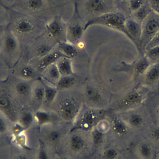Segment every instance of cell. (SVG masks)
<instances>
[{
  "instance_id": "1",
  "label": "cell",
  "mask_w": 159,
  "mask_h": 159,
  "mask_svg": "<svg viewBox=\"0 0 159 159\" xmlns=\"http://www.w3.org/2000/svg\"><path fill=\"white\" fill-rule=\"evenodd\" d=\"M150 90L141 84L135 86L127 91L116 94L111 101L112 112L119 113L134 109L145 104L149 98Z\"/></svg>"
},
{
  "instance_id": "2",
  "label": "cell",
  "mask_w": 159,
  "mask_h": 159,
  "mask_svg": "<svg viewBox=\"0 0 159 159\" xmlns=\"http://www.w3.org/2000/svg\"><path fill=\"white\" fill-rule=\"evenodd\" d=\"M109 114L110 129L108 133H110L112 139L111 143L124 150H130V147L137 135L117 113L111 111Z\"/></svg>"
},
{
  "instance_id": "3",
  "label": "cell",
  "mask_w": 159,
  "mask_h": 159,
  "mask_svg": "<svg viewBox=\"0 0 159 159\" xmlns=\"http://www.w3.org/2000/svg\"><path fill=\"white\" fill-rule=\"evenodd\" d=\"M117 114L137 136L143 135L154 123L145 104L139 107Z\"/></svg>"
},
{
  "instance_id": "4",
  "label": "cell",
  "mask_w": 159,
  "mask_h": 159,
  "mask_svg": "<svg viewBox=\"0 0 159 159\" xmlns=\"http://www.w3.org/2000/svg\"><path fill=\"white\" fill-rule=\"evenodd\" d=\"M126 18L124 14L120 12L112 11L90 19L84 25V30L85 31L91 25H101L120 31L125 34L124 23Z\"/></svg>"
},
{
  "instance_id": "5",
  "label": "cell",
  "mask_w": 159,
  "mask_h": 159,
  "mask_svg": "<svg viewBox=\"0 0 159 159\" xmlns=\"http://www.w3.org/2000/svg\"><path fill=\"white\" fill-rule=\"evenodd\" d=\"M141 48L145 47L159 30V14L152 11L141 23Z\"/></svg>"
},
{
  "instance_id": "6",
  "label": "cell",
  "mask_w": 159,
  "mask_h": 159,
  "mask_svg": "<svg viewBox=\"0 0 159 159\" xmlns=\"http://www.w3.org/2000/svg\"><path fill=\"white\" fill-rule=\"evenodd\" d=\"M104 114H105V111L101 109H88L86 111L71 131L78 129L86 131H91L96 127L99 122L103 119Z\"/></svg>"
},
{
  "instance_id": "7",
  "label": "cell",
  "mask_w": 159,
  "mask_h": 159,
  "mask_svg": "<svg viewBox=\"0 0 159 159\" xmlns=\"http://www.w3.org/2000/svg\"><path fill=\"white\" fill-rule=\"evenodd\" d=\"M130 150L140 159H155V148L142 135H138L136 137Z\"/></svg>"
},
{
  "instance_id": "8",
  "label": "cell",
  "mask_w": 159,
  "mask_h": 159,
  "mask_svg": "<svg viewBox=\"0 0 159 159\" xmlns=\"http://www.w3.org/2000/svg\"><path fill=\"white\" fill-rule=\"evenodd\" d=\"M84 9L92 18L96 17L116 11L115 0H86Z\"/></svg>"
},
{
  "instance_id": "9",
  "label": "cell",
  "mask_w": 159,
  "mask_h": 159,
  "mask_svg": "<svg viewBox=\"0 0 159 159\" xmlns=\"http://www.w3.org/2000/svg\"><path fill=\"white\" fill-rule=\"evenodd\" d=\"M84 94L89 103L98 109L105 110L104 107L107 105L106 104V102L110 105V101L105 99L101 90L92 84H89L86 86Z\"/></svg>"
},
{
  "instance_id": "10",
  "label": "cell",
  "mask_w": 159,
  "mask_h": 159,
  "mask_svg": "<svg viewBox=\"0 0 159 159\" xmlns=\"http://www.w3.org/2000/svg\"><path fill=\"white\" fill-rule=\"evenodd\" d=\"M151 64L150 60L143 55L137 58L132 63L125 65L126 70L134 81L140 83L141 78Z\"/></svg>"
},
{
  "instance_id": "11",
  "label": "cell",
  "mask_w": 159,
  "mask_h": 159,
  "mask_svg": "<svg viewBox=\"0 0 159 159\" xmlns=\"http://www.w3.org/2000/svg\"><path fill=\"white\" fill-rule=\"evenodd\" d=\"M140 84L150 91L159 85V62L150 65L141 78Z\"/></svg>"
},
{
  "instance_id": "12",
  "label": "cell",
  "mask_w": 159,
  "mask_h": 159,
  "mask_svg": "<svg viewBox=\"0 0 159 159\" xmlns=\"http://www.w3.org/2000/svg\"><path fill=\"white\" fill-rule=\"evenodd\" d=\"M45 29L48 36L52 39L59 42H63V38L66 39V27L60 17L53 18L45 25Z\"/></svg>"
},
{
  "instance_id": "13",
  "label": "cell",
  "mask_w": 159,
  "mask_h": 159,
  "mask_svg": "<svg viewBox=\"0 0 159 159\" xmlns=\"http://www.w3.org/2000/svg\"><path fill=\"white\" fill-rule=\"evenodd\" d=\"M125 35L135 44L138 48L141 49V23L130 17H127L124 23Z\"/></svg>"
},
{
  "instance_id": "14",
  "label": "cell",
  "mask_w": 159,
  "mask_h": 159,
  "mask_svg": "<svg viewBox=\"0 0 159 159\" xmlns=\"http://www.w3.org/2000/svg\"><path fill=\"white\" fill-rule=\"evenodd\" d=\"M84 32V25L77 20H71L66 27V40L74 45L77 44L81 41Z\"/></svg>"
},
{
  "instance_id": "15",
  "label": "cell",
  "mask_w": 159,
  "mask_h": 159,
  "mask_svg": "<svg viewBox=\"0 0 159 159\" xmlns=\"http://www.w3.org/2000/svg\"><path fill=\"white\" fill-rule=\"evenodd\" d=\"M78 105L72 98L62 101L60 105V113L66 121H70L75 118L78 111Z\"/></svg>"
},
{
  "instance_id": "16",
  "label": "cell",
  "mask_w": 159,
  "mask_h": 159,
  "mask_svg": "<svg viewBox=\"0 0 159 159\" xmlns=\"http://www.w3.org/2000/svg\"><path fill=\"white\" fill-rule=\"evenodd\" d=\"M129 152L110 143L102 150L101 159H126Z\"/></svg>"
},
{
  "instance_id": "17",
  "label": "cell",
  "mask_w": 159,
  "mask_h": 159,
  "mask_svg": "<svg viewBox=\"0 0 159 159\" xmlns=\"http://www.w3.org/2000/svg\"><path fill=\"white\" fill-rule=\"evenodd\" d=\"M35 29L32 21L27 18H20L16 21L13 25L14 30L18 34L25 35L31 34Z\"/></svg>"
},
{
  "instance_id": "18",
  "label": "cell",
  "mask_w": 159,
  "mask_h": 159,
  "mask_svg": "<svg viewBox=\"0 0 159 159\" xmlns=\"http://www.w3.org/2000/svg\"><path fill=\"white\" fill-rule=\"evenodd\" d=\"M145 104L151 113L154 122L159 124V90L148 98Z\"/></svg>"
},
{
  "instance_id": "19",
  "label": "cell",
  "mask_w": 159,
  "mask_h": 159,
  "mask_svg": "<svg viewBox=\"0 0 159 159\" xmlns=\"http://www.w3.org/2000/svg\"><path fill=\"white\" fill-rule=\"evenodd\" d=\"M63 57L65 56L60 50L52 51V52L41 58L38 65V69L40 71L47 69L48 66L54 63H56L58 59Z\"/></svg>"
},
{
  "instance_id": "20",
  "label": "cell",
  "mask_w": 159,
  "mask_h": 159,
  "mask_svg": "<svg viewBox=\"0 0 159 159\" xmlns=\"http://www.w3.org/2000/svg\"><path fill=\"white\" fill-rule=\"evenodd\" d=\"M142 136L146 138L155 149L158 148L159 147V124L154 122Z\"/></svg>"
},
{
  "instance_id": "21",
  "label": "cell",
  "mask_w": 159,
  "mask_h": 159,
  "mask_svg": "<svg viewBox=\"0 0 159 159\" xmlns=\"http://www.w3.org/2000/svg\"><path fill=\"white\" fill-rule=\"evenodd\" d=\"M56 63L62 76L73 75L74 74L73 69V63L70 58L63 57L58 59Z\"/></svg>"
},
{
  "instance_id": "22",
  "label": "cell",
  "mask_w": 159,
  "mask_h": 159,
  "mask_svg": "<svg viewBox=\"0 0 159 159\" xmlns=\"http://www.w3.org/2000/svg\"><path fill=\"white\" fill-rule=\"evenodd\" d=\"M69 145L70 149L76 152H81L86 147V142L85 139L79 134H73L69 140Z\"/></svg>"
},
{
  "instance_id": "23",
  "label": "cell",
  "mask_w": 159,
  "mask_h": 159,
  "mask_svg": "<svg viewBox=\"0 0 159 159\" xmlns=\"http://www.w3.org/2000/svg\"><path fill=\"white\" fill-rule=\"evenodd\" d=\"M58 49L65 57L70 58L75 57L78 55V48L74 44L67 41L59 42Z\"/></svg>"
},
{
  "instance_id": "24",
  "label": "cell",
  "mask_w": 159,
  "mask_h": 159,
  "mask_svg": "<svg viewBox=\"0 0 159 159\" xmlns=\"http://www.w3.org/2000/svg\"><path fill=\"white\" fill-rule=\"evenodd\" d=\"M152 11L150 6H149L148 1L144 4L142 7L138 9L137 11L131 14L129 17L135 20V21L142 23V22L145 19V18Z\"/></svg>"
},
{
  "instance_id": "25",
  "label": "cell",
  "mask_w": 159,
  "mask_h": 159,
  "mask_svg": "<svg viewBox=\"0 0 159 159\" xmlns=\"http://www.w3.org/2000/svg\"><path fill=\"white\" fill-rule=\"evenodd\" d=\"M18 47L17 38L11 32H7L4 41V48L7 53L14 52Z\"/></svg>"
},
{
  "instance_id": "26",
  "label": "cell",
  "mask_w": 159,
  "mask_h": 159,
  "mask_svg": "<svg viewBox=\"0 0 159 159\" xmlns=\"http://www.w3.org/2000/svg\"><path fill=\"white\" fill-rule=\"evenodd\" d=\"M45 0H25L24 6L25 9L32 12L42 11L45 7Z\"/></svg>"
},
{
  "instance_id": "27",
  "label": "cell",
  "mask_w": 159,
  "mask_h": 159,
  "mask_svg": "<svg viewBox=\"0 0 159 159\" xmlns=\"http://www.w3.org/2000/svg\"><path fill=\"white\" fill-rule=\"evenodd\" d=\"M147 2V0H122L120 1L123 4H125V12H127L129 16Z\"/></svg>"
},
{
  "instance_id": "28",
  "label": "cell",
  "mask_w": 159,
  "mask_h": 159,
  "mask_svg": "<svg viewBox=\"0 0 159 159\" xmlns=\"http://www.w3.org/2000/svg\"><path fill=\"white\" fill-rule=\"evenodd\" d=\"M91 132V141L93 146L95 148H99L101 147L106 141V134L103 132L99 130L97 127H94L92 130Z\"/></svg>"
},
{
  "instance_id": "29",
  "label": "cell",
  "mask_w": 159,
  "mask_h": 159,
  "mask_svg": "<svg viewBox=\"0 0 159 159\" xmlns=\"http://www.w3.org/2000/svg\"><path fill=\"white\" fill-rule=\"evenodd\" d=\"M35 118L39 125H42L53 122V117L48 112L43 111H38L35 113Z\"/></svg>"
},
{
  "instance_id": "30",
  "label": "cell",
  "mask_w": 159,
  "mask_h": 159,
  "mask_svg": "<svg viewBox=\"0 0 159 159\" xmlns=\"http://www.w3.org/2000/svg\"><path fill=\"white\" fill-rule=\"evenodd\" d=\"M0 109L7 113L9 117L14 118L15 117L11 102L6 96H0Z\"/></svg>"
},
{
  "instance_id": "31",
  "label": "cell",
  "mask_w": 159,
  "mask_h": 159,
  "mask_svg": "<svg viewBox=\"0 0 159 159\" xmlns=\"http://www.w3.org/2000/svg\"><path fill=\"white\" fill-rule=\"evenodd\" d=\"M75 83V79L72 75L62 76L57 83V88L61 89H69L71 88Z\"/></svg>"
},
{
  "instance_id": "32",
  "label": "cell",
  "mask_w": 159,
  "mask_h": 159,
  "mask_svg": "<svg viewBox=\"0 0 159 159\" xmlns=\"http://www.w3.org/2000/svg\"><path fill=\"white\" fill-rule=\"evenodd\" d=\"M47 74L48 78L52 81L56 83L60 79L61 75L56 63L52 64L47 68Z\"/></svg>"
},
{
  "instance_id": "33",
  "label": "cell",
  "mask_w": 159,
  "mask_h": 159,
  "mask_svg": "<svg viewBox=\"0 0 159 159\" xmlns=\"http://www.w3.org/2000/svg\"><path fill=\"white\" fill-rule=\"evenodd\" d=\"M20 76L26 80H32L37 78V71L30 66H24L20 70Z\"/></svg>"
},
{
  "instance_id": "34",
  "label": "cell",
  "mask_w": 159,
  "mask_h": 159,
  "mask_svg": "<svg viewBox=\"0 0 159 159\" xmlns=\"http://www.w3.org/2000/svg\"><path fill=\"white\" fill-rule=\"evenodd\" d=\"M144 55L152 63L159 62V46H156L145 50Z\"/></svg>"
},
{
  "instance_id": "35",
  "label": "cell",
  "mask_w": 159,
  "mask_h": 159,
  "mask_svg": "<svg viewBox=\"0 0 159 159\" xmlns=\"http://www.w3.org/2000/svg\"><path fill=\"white\" fill-rule=\"evenodd\" d=\"M31 86L30 83L26 81H20L16 84L15 89L19 95L25 96L28 95L30 91Z\"/></svg>"
},
{
  "instance_id": "36",
  "label": "cell",
  "mask_w": 159,
  "mask_h": 159,
  "mask_svg": "<svg viewBox=\"0 0 159 159\" xmlns=\"http://www.w3.org/2000/svg\"><path fill=\"white\" fill-rule=\"evenodd\" d=\"M53 48L54 45L47 43H42L37 47L35 49V53L38 57L42 58L52 52Z\"/></svg>"
},
{
  "instance_id": "37",
  "label": "cell",
  "mask_w": 159,
  "mask_h": 159,
  "mask_svg": "<svg viewBox=\"0 0 159 159\" xmlns=\"http://www.w3.org/2000/svg\"><path fill=\"white\" fill-rule=\"evenodd\" d=\"M44 88H45L44 99H45L46 102L48 103L52 102L57 94V93H58L57 89L49 86H45Z\"/></svg>"
},
{
  "instance_id": "38",
  "label": "cell",
  "mask_w": 159,
  "mask_h": 159,
  "mask_svg": "<svg viewBox=\"0 0 159 159\" xmlns=\"http://www.w3.org/2000/svg\"><path fill=\"white\" fill-rule=\"evenodd\" d=\"M33 120H34V117L32 114L29 112H24L20 118V123L26 129L32 125Z\"/></svg>"
},
{
  "instance_id": "39",
  "label": "cell",
  "mask_w": 159,
  "mask_h": 159,
  "mask_svg": "<svg viewBox=\"0 0 159 159\" xmlns=\"http://www.w3.org/2000/svg\"><path fill=\"white\" fill-rule=\"evenodd\" d=\"M48 140L52 143L58 142L61 138V133L58 130H52L47 134Z\"/></svg>"
},
{
  "instance_id": "40",
  "label": "cell",
  "mask_w": 159,
  "mask_h": 159,
  "mask_svg": "<svg viewBox=\"0 0 159 159\" xmlns=\"http://www.w3.org/2000/svg\"><path fill=\"white\" fill-rule=\"evenodd\" d=\"M14 140L16 143L21 148L25 150H30V147L27 144V137L24 133L14 136Z\"/></svg>"
},
{
  "instance_id": "41",
  "label": "cell",
  "mask_w": 159,
  "mask_h": 159,
  "mask_svg": "<svg viewBox=\"0 0 159 159\" xmlns=\"http://www.w3.org/2000/svg\"><path fill=\"white\" fill-rule=\"evenodd\" d=\"M34 97L37 102H42L45 98V88L42 86H37L34 90Z\"/></svg>"
},
{
  "instance_id": "42",
  "label": "cell",
  "mask_w": 159,
  "mask_h": 159,
  "mask_svg": "<svg viewBox=\"0 0 159 159\" xmlns=\"http://www.w3.org/2000/svg\"><path fill=\"white\" fill-rule=\"evenodd\" d=\"M39 142H40V145H39V150L38 152V159H49V156L44 146L43 142L41 140H40Z\"/></svg>"
},
{
  "instance_id": "43",
  "label": "cell",
  "mask_w": 159,
  "mask_h": 159,
  "mask_svg": "<svg viewBox=\"0 0 159 159\" xmlns=\"http://www.w3.org/2000/svg\"><path fill=\"white\" fill-rule=\"evenodd\" d=\"M25 130H26V129L20 123H16L12 126V133L14 136H16L17 135L24 133V132Z\"/></svg>"
},
{
  "instance_id": "44",
  "label": "cell",
  "mask_w": 159,
  "mask_h": 159,
  "mask_svg": "<svg viewBox=\"0 0 159 159\" xmlns=\"http://www.w3.org/2000/svg\"><path fill=\"white\" fill-rule=\"evenodd\" d=\"M156 46H159V30L156 33V34L148 44L147 45V47L145 48V51Z\"/></svg>"
},
{
  "instance_id": "45",
  "label": "cell",
  "mask_w": 159,
  "mask_h": 159,
  "mask_svg": "<svg viewBox=\"0 0 159 159\" xmlns=\"http://www.w3.org/2000/svg\"><path fill=\"white\" fill-rule=\"evenodd\" d=\"M153 11L159 14V0H147Z\"/></svg>"
},
{
  "instance_id": "46",
  "label": "cell",
  "mask_w": 159,
  "mask_h": 159,
  "mask_svg": "<svg viewBox=\"0 0 159 159\" xmlns=\"http://www.w3.org/2000/svg\"><path fill=\"white\" fill-rule=\"evenodd\" d=\"M7 130V123L5 119L0 116V134H4Z\"/></svg>"
},
{
  "instance_id": "47",
  "label": "cell",
  "mask_w": 159,
  "mask_h": 159,
  "mask_svg": "<svg viewBox=\"0 0 159 159\" xmlns=\"http://www.w3.org/2000/svg\"><path fill=\"white\" fill-rule=\"evenodd\" d=\"M126 159H140V158H139V157H137V156H135L134 153H132L130 152V150H129Z\"/></svg>"
},
{
  "instance_id": "48",
  "label": "cell",
  "mask_w": 159,
  "mask_h": 159,
  "mask_svg": "<svg viewBox=\"0 0 159 159\" xmlns=\"http://www.w3.org/2000/svg\"><path fill=\"white\" fill-rule=\"evenodd\" d=\"M16 159H28L27 157L24 155H19Z\"/></svg>"
},
{
  "instance_id": "49",
  "label": "cell",
  "mask_w": 159,
  "mask_h": 159,
  "mask_svg": "<svg viewBox=\"0 0 159 159\" xmlns=\"http://www.w3.org/2000/svg\"><path fill=\"white\" fill-rule=\"evenodd\" d=\"M155 159H159V147L155 150Z\"/></svg>"
},
{
  "instance_id": "50",
  "label": "cell",
  "mask_w": 159,
  "mask_h": 159,
  "mask_svg": "<svg viewBox=\"0 0 159 159\" xmlns=\"http://www.w3.org/2000/svg\"><path fill=\"white\" fill-rule=\"evenodd\" d=\"M59 159H69V158H66V157H61V158H60Z\"/></svg>"
},
{
  "instance_id": "51",
  "label": "cell",
  "mask_w": 159,
  "mask_h": 159,
  "mask_svg": "<svg viewBox=\"0 0 159 159\" xmlns=\"http://www.w3.org/2000/svg\"><path fill=\"white\" fill-rule=\"evenodd\" d=\"M119 1H122V0H119Z\"/></svg>"
}]
</instances>
